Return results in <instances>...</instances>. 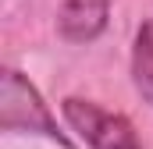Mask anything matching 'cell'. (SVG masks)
<instances>
[{"label": "cell", "instance_id": "cell-3", "mask_svg": "<svg viewBox=\"0 0 153 149\" xmlns=\"http://www.w3.org/2000/svg\"><path fill=\"white\" fill-rule=\"evenodd\" d=\"M111 0H64L57 14V29L68 43H93L107 29Z\"/></svg>", "mask_w": 153, "mask_h": 149}, {"label": "cell", "instance_id": "cell-4", "mask_svg": "<svg viewBox=\"0 0 153 149\" xmlns=\"http://www.w3.org/2000/svg\"><path fill=\"white\" fill-rule=\"evenodd\" d=\"M132 74H135V89L143 92V100L153 103V25H143L139 36H135Z\"/></svg>", "mask_w": 153, "mask_h": 149}, {"label": "cell", "instance_id": "cell-1", "mask_svg": "<svg viewBox=\"0 0 153 149\" xmlns=\"http://www.w3.org/2000/svg\"><path fill=\"white\" fill-rule=\"evenodd\" d=\"M0 128L4 131H39L68 146V139L57 131V121L46 110V103L39 100L36 85L18 71H4L0 78Z\"/></svg>", "mask_w": 153, "mask_h": 149}, {"label": "cell", "instance_id": "cell-2", "mask_svg": "<svg viewBox=\"0 0 153 149\" xmlns=\"http://www.w3.org/2000/svg\"><path fill=\"white\" fill-rule=\"evenodd\" d=\"M61 110H64V121L93 149H143L135 139V128L121 114H111L89 100H78V96H68L61 103Z\"/></svg>", "mask_w": 153, "mask_h": 149}]
</instances>
